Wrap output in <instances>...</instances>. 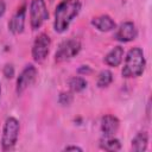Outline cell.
<instances>
[{"instance_id":"cell-14","label":"cell","mask_w":152,"mask_h":152,"mask_svg":"<svg viewBox=\"0 0 152 152\" xmlns=\"http://www.w3.org/2000/svg\"><path fill=\"white\" fill-rule=\"evenodd\" d=\"M100 147L104 151H119L121 148V144L118 139L112 138V137H107L104 139L101 140L100 142Z\"/></svg>"},{"instance_id":"cell-9","label":"cell","mask_w":152,"mask_h":152,"mask_svg":"<svg viewBox=\"0 0 152 152\" xmlns=\"http://www.w3.org/2000/svg\"><path fill=\"white\" fill-rule=\"evenodd\" d=\"M25 13H26V10H25V6H23L11 18V20L8 23V28L12 33L18 34V33L23 32L24 25H25Z\"/></svg>"},{"instance_id":"cell-17","label":"cell","mask_w":152,"mask_h":152,"mask_svg":"<svg viewBox=\"0 0 152 152\" xmlns=\"http://www.w3.org/2000/svg\"><path fill=\"white\" fill-rule=\"evenodd\" d=\"M58 101H59L61 104H64V106L70 104L71 101H72V95H71V93H69V91H66V93H61V95H59V97H58Z\"/></svg>"},{"instance_id":"cell-4","label":"cell","mask_w":152,"mask_h":152,"mask_svg":"<svg viewBox=\"0 0 152 152\" xmlns=\"http://www.w3.org/2000/svg\"><path fill=\"white\" fill-rule=\"evenodd\" d=\"M49 13L44 0H31L30 4V23L33 30H37L48 19Z\"/></svg>"},{"instance_id":"cell-8","label":"cell","mask_w":152,"mask_h":152,"mask_svg":"<svg viewBox=\"0 0 152 152\" xmlns=\"http://www.w3.org/2000/svg\"><path fill=\"white\" fill-rule=\"evenodd\" d=\"M137 36H138V30L132 21L122 23L115 32V39L119 42H124V43L135 39Z\"/></svg>"},{"instance_id":"cell-2","label":"cell","mask_w":152,"mask_h":152,"mask_svg":"<svg viewBox=\"0 0 152 152\" xmlns=\"http://www.w3.org/2000/svg\"><path fill=\"white\" fill-rule=\"evenodd\" d=\"M145 57L144 52L140 48H133L128 51L126 59H125V65L122 69V76L124 77H138L144 72L145 69Z\"/></svg>"},{"instance_id":"cell-18","label":"cell","mask_w":152,"mask_h":152,"mask_svg":"<svg viewBox=\"0 0 152 152\" xmlns=\"http://www.w3.org/2000/svg\"><path fill=\"white\" fill-rule=\"evenodd\" d=\"M4 75L6 78H12L14 76V68L12 64H6L4 66Z\"/></svg>"},{"instance_id":"cell-16","label":"cell","mask_w":152,"mask_h":152,"mask_svg":"<svg viewBox=\"0 0 152 152\" xmlns=\"http://www.w3.org/2000/svg\"><path fill=\"white\" fill-rule=\"evenodd\" d=\"M113 81V74L109 70H103L100 72L97 78V87L99 88H106L108 87Z\"/></svg>"},{"instance_id":"cell-13","label":"cell","mask_w":152,"mask_h":152,"mask_svg":"<svg viewBox=\"0 0 152 152\" xmlns=\"http://www.w3.org/2000/svg\"><path fill=\"white\" fill-rule=\"evenodd\" d=\"M148 142V135L146 132H139L132 140V150L135 152H142L146 150Z\"/></svg>"},{"instance_id":"cell-22","label":"cell","mask_w":152,"mask_h":152,"mask_svg":"<svg viewBox=\"0 0 152 152\" xmlns=\"http://www.w3.org/2000/svg\"><path fill=\"white\" fill-rule=\"evenodd\" d=\"M0 93H1V87H0Z\"/></svg>"},{"instance_id":"cell-6","label":"cell","mask_w":152,"mask_h":152,"mask_svg":"<svg viewBox=\"0 0 152 152\" xmlns=\"http://www.w3.org/2000/svg\"><path fill=\"white\" fill-rule=\"evenodd\" d=\"M50 44H51V40L46 33H40L36 38L32 46V57L36 62L39 63L46 58L50 50Z\"/></svg>"},{"instance_id":"cell-15","label":"cell","mask_w":152,"mask_h":152,"mask_svg":"<svg viewBox=\"0 0 152 152\" xmlns=\"http://www.w3.org/2000/svg\"><path fill=\"white\" fill-rule=\"evenodd\" d=\"M69 87L72 91H82L83 89H86L87 87V81L83 78V77H80V76H75V77H71L70 81H69Z\"/></svg>"},{"instance_id":"cell-10","label":"cell","mask_w":152,"mask_h":152,"mask_svg":"<svg viewBox=\"0 0 152 152\" xmlns=\"http://www.w3.org/2000/svg\"><path fill=\"white\" fill-rule=\"evenodd\" d=\"M119 120L114 115H104L101 120V129L106 137H112L119 129Z\"/></svg>"},{"instance_id":"cell-1","label":"cell","mask_w":152,"mask_h":152,"mask_svg":"<svg viewBox=\"0 0 152 152\" xmlns=\"http://www.w3.org/2000/svg\"><path fill=\"white\" fill-rule=\"evenodd\" d=\"M80 10V0H63L62 2H59L55 11V31L58 33L64 32L69 27L71 20L78 14Z\"/></svg>"},{"instance_id":"cell-12","label":"cell","mask_w":152,"mask_h":152,"mask_svg":"<svg viewBox=\"0 0 152 152\" xmlns=\"http://www.w3.org/2000/svg\"><path fill=\"white\" fill-rule=\"evenodd\" d=\"M122 57H124V48L121 46H115L114 49H112L103 58L104 63L109 66H118L120 65V63L122 62Z\"/></svg>"},{"instance_id":"cell-21","label":"cell","mask_w":152,"mask_h":152,"mask_svg":"<svg viewBox=\"0 0 152 152\" xmlns=\"http://www.w3.org/2000/svg\"><path fill=\"white\" fill-rule=\"evenodd\" d=\"M83 68H80L78 69V72H90V69L87 66V65H82Z\"/></svg>"},{"instance_id":"cell-19","label":"cell","mask_w":152,"mask_h":152,"mask_svg":"<svg viewBox=\"0 0 152 152\" xmlns=\"http://www.w3.org/2000/svg\"><path fill=\"white\" fill-rule=\"evenodd\" d=\"M5 10H6V6H5V2L2 0H0V17L5 13Z\"/></svg>"},{"instance_id":"cell-11","label":"cell","mask_w":152,"mask_h":152,"mask_svg":"<svg viewBox=\"0 0 152 152\" xmlns=\"http://www.w3.org/2000/svg\"><path fill=\"white\" fill-rule=\"evenodd\" d=\"M91 24L100 31L102 32H108V31H112L113 28H115V21L107 14H102V15H99L96 18H93L91 19Z\"/></svg>"},{"instance_id":"cell-20","label":"cell","mask_w":152,"mask_h":152,"mask_svg":"<svg viewBox=\"0 0 152 152\" xmlns=\"http://www.w3.org/2000/svg\"><path fill=\"white\" fill-rule=\"evenodd\" d=\"M64 150H65V151H70V150H74V151H82V148H80V147H77V146H66Z\"/></svg>"},{"instance_id":"cell-7","label":"cell","mask_w":152,"mask_h":152,"mask_svg":"<svg viewBox=\"0 0 152 152\" xmlns=\"http://www.w3.org/2000/svg\"><path fill=\"white\" fill-rule=\"evenodd\" d=\"M36 76H37V69L34 65L32 64H28L26 65L23 71L20 72L18 80H17V93L18 94H21L28 86H31L33 83V81L36 80Z\"/></svg>"},{"instance_id":"cell-5","label":"cell","mask_w":152,"mask_h":152,"mask_svg":"<svg viewBox=\"0 0 152 152\" xmlns=\"http://www.w3.org/2000/svg\"><path fill=\"white\" fill-rule=\"evenodd\" d=\"M81 50V43L77 39H69L63 42L55 53L56 62H64L76 56Z\"/></svg>"},{"instance_id":"cell-3","label":"cell","mask_w":152,"mask_h":152,"mask_svg":"<svg viewBox=\"0 0 152 152\" xmlns=\"http://www.w3.org/2000/svg\"><path fill=\"white\" fill-rule=\"evenodd\" d=\"M19 121L13 118L10 116L6 119L5 125H4V129H2V137H1V146L4 151H8L11 150L18 139V134H19Z\"/></svg>"}]
</instances>
